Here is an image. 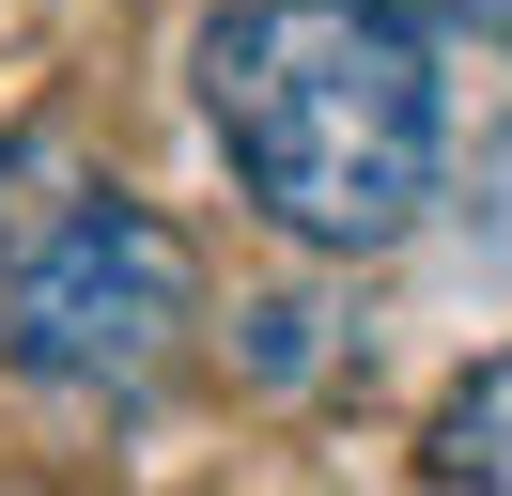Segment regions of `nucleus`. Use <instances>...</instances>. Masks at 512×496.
<instances>
[{
  "label": "nucleus",
  "mask_w": 512,
  "mask_h": 496,
  "mask_svg": "<svg viewBox=\"0 0 512 496\" xmlns=\"http://www.w3.org/2000/svg\"><path fill=\"white\" fill-rule=\"evenodd\" d=\"M202 124H218L249 217H280L295 248H404L450 186V109L435 47L373 0H218L187 47Z\"/></svg>",
  "instance_id": "nucleus-1"
},
{
  "label": "nucleus",
  "mask_w": 512,
  "mask_h": 496,
  "mask_svg": "<svg viewBox=\"0 0 512 496\" xmlns=\"http://www.w3.org/2000/svg\"><path fill=\"white\" fill-rule=\"evenodd\" d=\"M187 326H202V248L156 202L78 186V171H47V202H16V155H0V357L32 388L125 403L187 357Z\"/></svg>",
  "instance_id": "nucleus-2"
},
{
  "label": "nucleus",
  "mask_w": 512,
  "mask_h": 496,
  "mask_svg": "<svg viewBox=\"0 0 512 496\" xmlns=\"http://www.w3.org/2000/svg\"><path fill=\"white\" fill-rule=\"evenodd\" d=\"M419 465H435V496H512V341H497L481 372H450V388H435Z\"/></svg>",
  "instance_id": "nucleus-3"
},
{
  "label": "nucleus",
  "mask_w": 512,
  "mask_h": 496,
  "mask_svg": "<svg viewBox=\"0 0 512 496\" xmlns=\"http://www.w3.org/2000/svg\"><path fill=\"white\" fill-rule=\"evenodd\" d=\"M311 357H326V310H311V295H264V310H249V372H264V388H295Z\"/></svg>",
  "instance_id": "nucleus-4"
},
{
  "label": "nucleus",
  "mask_w": 512,
  "mask_h": 496,
  "mask_svg": "<svg viewBox=\"0 0 512 496\" xmlns=\"http://www.w3.org/2000/svg\"><path fill=\"white\" fill-rule=\"evenodd\" d=\"M466 248H481V264L512 279V124H497V140L466 155Z\"/></svg>",
  "instance_id": "nucleus-5"
},
{
  "label": "nucleus",
  "mask_w": 512,
  "mask_h": 496,
  "mask_svg": "<svg viewBox=\"0 0 512 496\" xmlns=\"http://www.w3.org/2000/svg\"><path fill=\"white\" fill-rule=\"evenodd\" d=\"M373 16H404L419 47H435V31H481V47L512 62V0H373Z\"/></svg>",
  "instance_id": "nucleus-6"
}]
</instances>
